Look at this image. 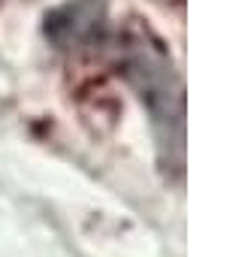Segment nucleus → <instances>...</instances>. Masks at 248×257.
Returning <instances> with one entry per match:
<instances>
[{
  "label": "nucleus",
  "instance_id": "1",
  "mask_svg": "<svg viewBox=\"0 0 248 257\" xmlns=\"http://www.w3.org/2000/svg\"><path fill=\"white\" fill-rule=\"evenodd\" d=\"M124 76L140 91L143 103L149 106L155 127L164 134V140L179 143L182 134V88L176 79V70L164 49L149 34H134L124 43Z\"/></svg>",
  "mask_w": 248,
  "mask_h": 257
},
{
  "label": "nucleus",
  "instance_id": "2",
  "mask_svg": "<svg viewBox=\"0 0 248 257\" xmlns=\"http://www.w3.org/2000/svg\"><path fill=\"white\" fill-rule=\"evenodd\" d=\"M106 28V0H70L46 16V34L61 49H85Z\"/></svg>",
  "mask_w": 248,
  "mask_h": 257
}]
</instances>
